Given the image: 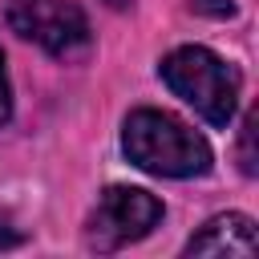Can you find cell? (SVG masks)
<instances>
[{
    "instance_id": "cell-1",
    "label": "cell",
    "mask_w": 259,
    "mask_h": 259,
    "mask_svg": "<svg viewBox=\"0 0 259 259\" xmlns=\"http://www.w3.org/2000/svg\"><path fill=\"white\" fill-rule=\"evenodd\" d=\"M125 158L158 178H190L210 166V146L186 121L162 109H134L121 130Z\"/></svg>"
},
{
    "instance_id": "cell-2",
    "label": "cell",
    "mask_w": 259,
    "mask_h": 259,
    "mask_svg": "<svg viewBox=\"0 0 259 259\" xmlns=\"http://www.w3.org/2000/svg\"><path fill=\"white\" fill-rule=\"evenodd\" d=\"M162 81L210 125H227L239 105V73L202 45H182L162 61Z\"/></svg>"
},
{
    "instance_id": "cell-3",
    "label": "cell",
    "mask_w": 259,
    "mask_h": 259,
    "mask_svg": "<svg viewBox=\"0 0 259 259\" xmlns=\"http://www.w3.org/2000/svg\"><path fill=\"white\" fill-rule=\"evenodd\" d=\"M8 24L61 61H73L89 49V20L73 0H12Z\"/></svg>"
},
{
    "instance_id": "cell-4",
    "label": "cell",
    "mask_w": 259,
    "mask_h": 259,
    "mask_svg": "<svg viewBox=\"0 0 259 259\" xmlns=\"http://www.w3.org/2000/svg\"><path fill=\"white\" fill-rule=\"evenodd\" d=\"M162 223V202L150 190L138 186H109L97 202V210L89 214V247L93 251H117L125 243L146 239L154 227Z\"/></svg>"
},
{
    "instance_id": "cell-5",
    "label": "cell",
    "mask_w": 259,
    "mask_h": 259,
    "mask_svg": "<svg viewBox=\"0 0 259 259\" xmlns=\"http://www.w3.org/2000/svg\"><path fill=\"white\" fill-rule=\"evenodd\" d=\"M190 255H255L259 239H255V223L247 214H214L190 243Z\"/></svg>"
},
{
    "instance_id": "cell-6",
    "label": "cell",
    "mask_w": 259,
    "mask_h": 259,
    "mask_svg": "<svg viewBox=\"0 0 259 259\" xmlns=\"http://www.w3.org/2000/svg\"><path fill=\"white\" fill-rule=\"evenodd\" d=\"M251 138H255V117L243 121V142H239V166L243 174H255V154H251Z\"/></svg>"
},
{
    "instance_id": "cell-7",
    "label": "cell",
    "mask_w": 259,
    "mask_h": 259,
    "mask_svg": "<svg viewBox=\"0 0 259 259\" xmlns=\"http://www.w3.org/2000/svg\"><path fill=\"white\" fill-rule=\"evenodd\" d=\"M12 113V89H8V73H4V53H0V125Z\"/></svg>"
},
{
    "instance_id": "cell-8",
    "label": "cell",
    "mask_w": 259,
    "mask_h": 259,
    "mask_svg": "<svg viewBox=\"0 0 259 259\" xmlns=\"http://www.w3.org/2000/svg\"><path fill=\"white\" fill-rule=\"evenodd\" d=\"M194 8L214 12V16H227V12H231V0H194Z\"/></svg>"
}]
</instances>
